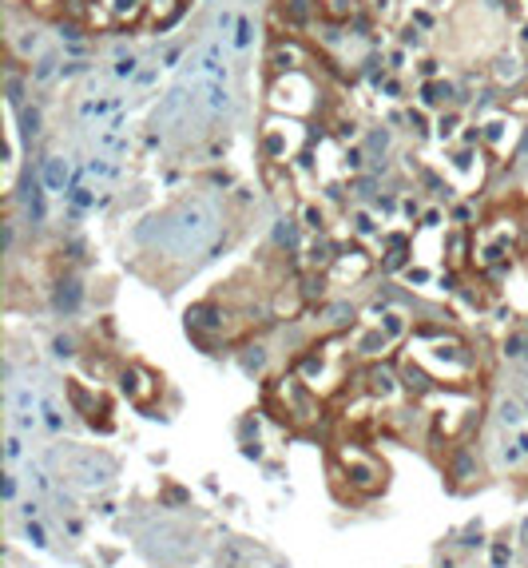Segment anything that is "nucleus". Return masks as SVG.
I'll list each match as a JSON object with an SVG mask.
<instances>
[{"instance_id":"9b49d317","label":"nucleus","mask_w":528,"mask_h":568,"mask_svg":"<svg viewBox=\"0 0 528 568\" xmlns=\"http://www.w3.org/2000/svg\"><path fill=\"white\" fill-rule=\"evenodd\" d=\"M75 302H80V290H75V282H64V290L56 294V306H64V310H72Z\"/></svg>"},{"instance_id":"9d476101","label":"nucleus","mask_w":528,"mask_h":568,"mask_svg":"<svg viewBox=\"0 0 528 568\" xmlns=\"http://www.w3.org/2000/svg\"><path fill=\"white\" fill-rule=\"evenodd\" d=\"M504 127H513V123L497 120V123H488V127H484V139L493 143V151H497V155H504Z\"/></svg>"},{"instance_id":"7ed1b4c3","label":"nucleus","mask_w":528,"mask_h":568,"mask_svg":"<svg viewBox=\"0 0 528 568\" xmlns=\"http://www.w3.org/2000/svg\"><path fill=\"white\" fill-rule=\"evenodd\" d=\"M302 147V131L298 123H282V120H270L266 127H262V151H266V159H274V163H282L286 155H294V151Z\"/></svg>"},{"instance_id":"4468645a","label":"nucleus","mask_w":528,"mask_h":568,"mask_svg":"<svg viewBox=\"0 0 528 568\" xmlns=\"http://www.w3.org/2000/svg\"><path fill=\"white\" fill-rule=\"evenodd\" d=\"M516 72H520V68H516V60H500V68H497L500 80H516Z\"/></svg>"},{"instance_id":"f03ea898","label":"nucleus","mask_w":528,"mask_h":568,"mask_svg":"<svg viewBox=\"0 0 528 568\" xmlns=\"http://www.w3.org/2000/svg\"><path fill=\"white\" fill-rule=\"evenodd\" d=\"M214 235V211L211 203H191L179 215V223L171 226V247L175 251H199Z\"/></svg>"},{"instance_id":"6e6552de","label":"nucleus","mask_w":528,"mask_h":568,"mask_svg":"<svg viewBox=\"0 0 528 568\" xmlns=\"http://www.w3.org/2000/svg\"><path fill=\"white\" fill-rule=\"evenodd\" d=\"M84 171H88V175H100V179H120V163H111L107 155L88 159V163H84Z\"/></svg>"},{"instance_id":"dca6fc26","label":"nucleus","mask_w":528,"mask_h":568,"mask_svg":"<svg viewBox=\"0 0 528 568\" xmlns=\"http://www.w3.org/2000/svg\"><path fill=\"white\" fill-rule=\"evenodd\" d=\"M52 64L56 60H40L36 64V80H48V75H52Z\"/></svg>"},{"instance_id":"f3484780","label":"nucleus","mask_w":528,"mask_h":568,"mask_svg":"<svg viewBox=\"0 0 528 568\" xmlns=\"http://www.w3.org/2000/svg\"><path fill=\"white\" fill-rule=\"evenodd\" d=\"M115 72H120V75H131V72H135V60H131V56H127V60H120V64H115Z\"/></svg>"},{"instance_id":"f8f14e48","label":"nucleus","mask_w":528,"mask_h":568,"mask_svg":"<svg viewBox=\"0 0 528 568\" xmlns=\"http://www.w3.org/2000/svg\"><path fill=\"white\" fill-rule=\"evenodd\" d=\"M449 96H453L449 84H429V88H425V104H441V100H449Z\"/></svg>"},{"instance_id":"20e7f679","label":"nucleus","mask_w":528,"mask_h":568,"mask_svg":"<svg viewBox=\"0 0 528 568\" xmlns=\"http://www.w3.org/2000/svg\"><path fill=\"white\" fill-rule=\"evenodd\" d=\"M274 91H290V100H282L278 107H286V111H314V96H318V88H314V80L310 75H302V72H282V80L274 84Z\"/></svg>"},{"instance_id":"0eeeda50","label":"nucleus","mask_w":528,"mask_h":568,"mask_svg":"<svg viewBox=\"0 0 528 568\" xmlns=\"http://www.w3.org/2000/svg\"><path fill=\"white\" fill-rule=\"evenodd\" d=\"M298 60H302L298 44H278L274 48V68H278V72H298Z\"/></svg>"},{"instance_id":"39448f33","label":"nucleus","mask_w":528,"mask_h":568,"mask_svg":"<svg viewBox=\"0 0 528 568\" xmlns=\"http://www.w3.org/2000/svg\"><path fill=\"white\" fill-rule=\"evenodd\" d=\"M95 147L107 151V155H120V151H127V135H123V120H120V116H111V123L95 127Z\"/></svg>"},{"instance_id":"ddd939ff","label":"nucleus","mask_w":528,"mask_h":568,"mask_svg":"<svg viewBox=\"0 0 528 568\" xmlns=\"http://www.w3.org/2000/svg\"><path fill=\"white\" fill-rule=\"evenodd\" d=\"M20 123H24V135H40V111H20Z\"/></svg>"},{"instance_id":"f257e3e1","label":"nucleus","mask_w":528,"mask_h":568,"mask_svg":"<svg viewBox=\"0 0 528 568\" xmlns=\"http://www.w3.org/2000/svg\"><path fill=\"white\" fill-rule=\"evenodd\" d=\"M497 425H500V461L504 465L528 461V402L504 397L497 409Z\"/></svg>"},{"instance_id":"423d86ee","label":"nucleus","mask_w":528,"mask_h":568,"mask_svg":"<svg viewBox=\"0 0 528 568\" xmlns=\"http://www.w3.org/2000/svg\"><path fill=\"white\" fill-rule=\"evenodd\" d=\"M44 187L48 191H64V187H68V163L56 159V155L44 159Z\"/></svg>"},{"instance_id":"1a4fd4ad","label":"nucleus","mask_w":528,"mask_h":568,"mask_svg":"<svg viewBox=\"0 0 528 568\" xmlns=\"http://www.w3.org/2000/svg\"><path fill=\"white\" fill-rule=\"evenodd\" d=\"M115 100H88V104L80 107V116H84V120H91V116H95V120H100V116H107V111H115Z\"/></svg>"},{"instance_id":"2eb2a0df","label":"nucleus","mask_w":528,"mask_h":568,"mask_svg":"<svg viewBox=\"0 0 528 568\" xmlns=\"http://www.w3.org/2000/svg\"><path fill=\"white\" fill-rule=\"evenodd\" d=\"M234 44H239V48L250 44V20H239V36H234Z\"/></svg>"}]
</instances>
